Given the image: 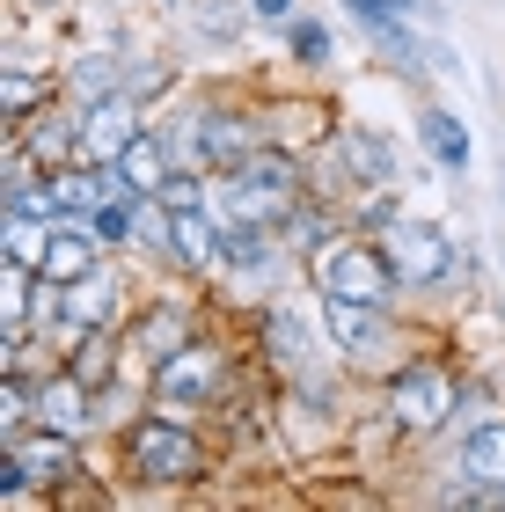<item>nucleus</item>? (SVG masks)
Masks as SVG:
<instances>
[{
	"instance_id": "f03ea898",
	"label": "nucleus",
	"mask_w": 505,
	"mask_h": 512,
	"mask_svg": "<svg viewBox=\"0 0 505 512\" xmlns=\"http://www.w3.org/2000/svg\"><path fill=\"white\" fill-rule=\"evenodd\" d=\"M315 286L388 308L396 286H403V271H396V256H381L374 242H323V249H315Z\"/></svg>"
},
{
	"instance_id": "4468645a",
	"label": "nucleus",
	"mask_w": 505,
	"mask_h": 512,
	"mask_svg": "<svg viewBox=\"0 0 505 512\" xmlns=\"http://www.w3.org/2000/svg\"><path fill=\"white\" fill-rule=\"evenodd\" d=\"M162 249H176L183 264H220V220H205V213H169Z\"/></svg>"
},
{
	"instance_id": "bb28decb",
	"label": "nucleus",
	"mask_w": 505,
	"mask_h": 512,
	"mask_svg": "<svg viewBox=\"0 0 505 512\" xmlns=\"http://www.w3.org/2000/svg\"><path fill=\"white\" fill-rule=\"evenodd\" d=\"M293 52L301 59H330V30L323 22H293Z\"/></svg>"
},
{
	"instance_id": "39448f33",
	"label": "nucleus",
	"mask_w": 505,
	"mask_h": 512,
	"mask_svg": "<svg viewBox=\"0 0 505 512\" xmlns=\"http://www.w3.org/2000/svg\"><path fill=\"white\" fill-rule=\"evenodd\" d=\"M227 381V359L213 344H183V352L162 359V374H154V403H213Z\"/></svg>"
},
{
	"instance_id": "423d86ee",
	"label": "nucleus",
	"mask_w": 505,
	"mask_h": 512,
	"mask_svg": "<svg viewBox=\"0 0 505 512\" xmlns=\"http://www.w3.org/2000/svg\"><path fill=\"white\" fill-rule=\"evenodd\" d=\"M132 139H140V110H132V96H118V88L81 110V147H88V161H103V169H110Z\"/></svg>"
},
{
	"instance_id": "412c9836",
	"label": "nucleus",
	"mask_w": 505,
	"mask_h": 512,
	"mask_svg": "<svg viewBox=\"0 0 505 512\" xmlns=\"http://www.w3.org/2000/svg\"><path fill=\"white\" fill-rule=\"evenodd\" d=\"M74 139H81V118H44V125L30 132V154H37V161H59Z\"/></svg>"
},
{
	"instance_id": "a211bd4d",
	"label": "nucleus",
	"mask_w": 505,
	"mask_h": 512,
	"mask_svg": "<svg viewBox=\"0 0 505 512\" xmlns=\"http://www.w3.org/2000/svg\"><path fill=\"white\" fill-rule=\"evenodd\" d=\"M37 227H52V220L8 213V264H44V242H52V235H37Z\"/></svg>"
},
{
	"instance_id": "7ed1b4c3",
	"label": "nucleus",
	"mask_w": 505,
	"mask_h": 512,
	"mask_svg": "<svg viewBox=\"0 0 505 512\" xmlns=\"http://www.w3.org/2000/svg\"><path fill=\"white\" fill-rule=\"evenodd\" d=\"M454 403H462V388H454L440 366H403L396 388H388V417H396L403 432H440Z\"/></svg>"
},
{
	"instance_id": "b1692460",
	"label": "nucleus",
	"mask_w": 505,
	"mask_h": 512,
	"mask_svg": "<svg viewBox=\"0 0 505 512\" xmlns=\"http://www.w3.org/2000/svg\"><path fill=\"white\" fill-rule=\"evenodd\" d=\"M344 154L359 161V176H388V147H381V139H366V132H344Z\"/></svg>"
},
{
	"instance_id": "aec40b11",
	"label": "nucleus",
	"mask_w": 505,
	"mask_h": 512,
	"mask_svg": "<svg viewBox=\"0 0 505 512\" xmlns=\"http://www.w3.org/2000/svg\"><path fill=\"white\" fill-rule=\"evenodd\" d=\"M52 96V81H37V74H22V66H8V81H0V103H8V118H30V103Z\"/></svg>"
},
{
	"instance_id": "0eeeda50",
	"label": "nucleus",
	"mask_w": 505,
	"mask_h": 512,
	"mask_svg": "<svg viewBox=\"0 0 505 512\" xmlns=\"http://www.w3.org/2000/svg\"><path fill=\"white\" fill-rule=\"evenodd\" d=\"M396 271H403V286H440V278L454 271V242L440 235V227H425V220H403L396 227Z\"/></svg>"
},
{
	"instance_id": "9d476101",
	"label": "nucleus",
	"mask_w": 505,
	"mask_h": 512,
	"mask_svg": "<svg viewBox=\"0 0 505 512\" xmlns=\"http://www.w3.org/2000/svg\"><path fill=\"white\" fill-rule=\"evenodd\" d=\"M8 447L22 454V469H30V476L44 483V491L74 476V432H66V425H59V432L44 425V432H30V439H8Z\"/></svg>"
},
{
	"instance_id": "a878e982",
	"label": "nucleus",
	"mask_w": 505,
	"mask_h": 512,
	"mask_svg": "<svg viewBox=\"0 0 505 512\" xmlns=\"http://www.w3.org/2000/svg\"><path fill=\"white\" fill-rule=\"evenodd\" d=\"M66 374H81L88 388H96V381H103V330H88V344H81V352H74V366H66Z\"/></svg>"
},
{
	"instance_id": "1a4fd4ad",
	"label": "nucleus",
	"mask_w": 505,
	"mask_h": 512,
	"mask_svg": "<svg viewBox=\"0 0 505 512\" xmlns=\"http://www.w3.org/2000/svg\"><path fill=\"white\" fill-rule=\"evenodd\" d=\"M88 271H96V227H52V242H44V264H37V278H44V286H74V278H88Z\"/></svg>"
},
{
	"instance_id": "f257e3e1",
	"label": "nucleus",
	"mask_w": 505,
	"mask_h": 512,
	"mask_svg": "<svg viewBox=\"0 0 505 512\" xmlns=\"http://www.w3.org/2000/svg\"><path fill=\"white\" fill-rule=\"evenodd\" d=\"M213 205H220V227H235V220H249V227L286 220V205H293V161H279V154L235 161V176L213 191Z\"/></svg>"
},
{
	"instance_id": "2eb2a0df",
	"label": "nucleus",
	"mask_w": 505,
	"mask_h": 512,
	"mask_svg": "<svg viewBox=\"0 0 505 512\" xmlns=\"http://www.w3.org/2000/svg\"><path fill=\"white\" fill-rule=\"evenodd\" d=\"M462 476L505 491V417H498V425H476V432L462 439Z\"/></svg>"
},
{
	"instance_id": "cd10ccee",
	"label": "nucleus",
	"mask_w": 505,
	"mask_h": 512,
	"mask_svg": "<svg viewBox=\"0 0 505 512\" xmlns=\"http://www.w3.org/2000/svg\"><path fill=\"white\" fill-rule=\"evenodd\" d=\"M359 15H410V0H352Z\"/></svg>"
},
{
	"instance_id": "f3484780",
	"label": "nucleus",
	"mask_w": 505,
	"mask_h": 512,
	"mask_svg": "<svg viewBox=\"0 0 505 512\" xmlns=\"http://www.w3.org/2000/svg\"><path fill=\"white\" fill-rule=\"evenodd\" d=\"M418 132H425V147H432V161H440V169H469V132L454 125L447 110H425Z\"/></svg>"
},
{
	"instance_id": "393cba45",
	"label": "nucleus",
	"mask_w": 505,
	"mask_h": 512,
	"mask_svg": "<svg viewBox=\"0 0 505 512\" xmlns=\"http://www.w3.org/2000/svg\"><path fill=\"white\" fill-rule=\"evenodd\" d=\"M74 88H81L88 103H96L103 88H118V59H81V74H74Z\"/></svg>"
},
{
	"instance_id": "6e6552de",
	"label": "nucleus",
	"mask_w": 505,
	"mask_h": 512,
	"mask_svg": "<svg viewBox=\"0 0 505 512\" xmlns=\"http://www.w3.org/2000/svg\"><path fill=\"white\" fill-rule=\"evenodd\" d=\"M118 278H103V271H88V278H74V286H59V315L74 322V330L88 337V330H110L118 322Z\"/></svg>"
},
{
	"instance_id": "c85d7f7f",
	"label": "nucleus",
	"mask_w": 505,
	"mask_h": 512,
	"mask_svg": "<svg viewBox=\"0 0 505 512\" xmlns=\"http://www.w3.org/2000/svg\"><path fill=\"white\" fill-rule=\"evenodd\" d=\"M286 8H293V0H257V15H264V22H286Z\"/></svg>"
},
{
	"instance_id": "4be33fe9",
	"label": "nucleus",
	"mask_w": 505,
	"mask_h": 512,
	"mask_svg": "<svg viewBox=\"0 0 505 512\" xmlns=\"http://www.w3.org/2000/svg\"><path fill=\"white\" fill-rule=\"evenodd\" d=\"M88 227H96V242H125L132 235V198H103L96 213H88Z\"/></svg>"
},
{
	"instance_id": "9b49d317",
	"label": "nucleus",
	"mask_w": 505,
	"mask_h": 512,
	"mask_svg": "<svg viewBox=\"0 0 505 512\" xmlns=\"http://www.w3.org/2000/svg\"><path fill=\"white\" fill-rule=\"evenodd\" d=\"M110 169H118V183H125L132 198H162V183H169V147H162L154 132H140L118 161H110Z\"/></svg>"
},
{
	"instance_id": "ddd939ff",
	"label": "nucleus",
	"mask_w": 505,
	"mask_h": 512,
	"mask_svg": "<svg viewBox=\"0 0 505 512\" xmlns=\"http://www.w3.org/2000/svg\"><path fill=\"white\" fill-rule=\"evenodd\" d=\"M198 147H205V161H249L257 154V125H242V118H227V110H213V118H198Z\"/></svg>"
},
{
	"instance_id": "f8f14e48",
	"label": "nucleus",
	"mask_w": 505,
	"mask_h": 512,
	"mask_svg": "<svg viewBox=\"0 0 505 512\" xmlns=\"http://www.w3.org/2000/svg\"><path fill=\"white\" fill-rule=\"evenodd\" d=\"M381 330H388V322H381L374 300H344V293H330V337L344 344V352H374Z\"/></svg>"
},
{
	"instance_id": "dca6fc26",
	"label": "nucleus",
	"mask_w": 505,
	"mask_h": 512,
	"mask_svg": "<svg viewBox=\"0 0 505 512\" xmlns=\"http://www.w3.org/2000/svg\"><path fill=\"white\" fill-rule=\"evenodd\" d=\"M37 410H44V425L59 417V425L74 432V425H81V410H88V381H81V374H52V381L37 388Z\"/></svg>"
},
{
	"instance_id": "5701e85b",
	"label": "nucleus",
	"mask_w": 505,
	"mask_h": 512,
	"mask_svg": "<svg viewBox=\"0 0 505 512\" xmlns=\"http://www.w3.org/2000/svg\"><path fill=\"white\" fill-rule=\"evenodd\" d=\"M205 198H213V191H205L198 176H169V183H162V205H169V213H205Z\"/></svg>"
},
{
	"instance_id": "6ab92c4d",
	"label": "nucleus",
	"mask_w": 505,
	"mask_h": 512,
	"mask_svg": "<svg viewBox=\"0 0 505 512\" xmlns=\"http://www.w3.org/2000/svg\"><path fill=\"white\" fill-rule=\"evenodd\" d=\"M140 352H147V359L183 352V315H169V308H162V315H147V322H140Z\"/></svg>"
},
{
	"instance_id": "20e7f679",
	"label": "nucleus",
	"mask_w": 505,
	"mask_h": 512,
	"mask_svg": "<svg viewBox=\"0 0 505 512\" xmlns=\"http://www.w3.org/2000/svg\"><path fill=\"white\" fill-rule=\"evenodd\" d=\"M125 454H132V469H140L147 483H183V476H198V439L183 432V425H169V417L132 425Z\"/></svg>"
}]
</instances>
